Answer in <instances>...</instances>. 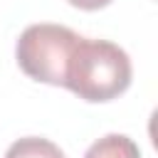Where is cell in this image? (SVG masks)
Masks as SVG:
<instances>
[{
	"label": "cell",
	"mask_w": 158,
	"mask_h": 158,
	"mask_svg": "<svg viewBox=\"0 0 158 158\" xmlns=\"http://www.w3.org/2000/svg\"><path fill=\"white\" fill-rule=\"evenodd\" d=\"M72 7H79V10H101L106 7L111 0H67Z\"/></svg>",
	"instance_id": "5b68a950"
},
{
	"label": "cell",
	"mask_w": 158,
	"mask_h": 158,
	"mask_svg": "<svg viewBox=\"0 0 158 158\" xmlns=\"http://www.w3.org/2000/svg\"><path fill=\"white\" fill-rule=\"evenodd\" d=\"M131 59L118 44L79 37L67 67L64 86L84 101L101 104L121 96L131 84Z\"/></svg>",
	"instance_id": "6da1fadb"
},
{
	"label": "cell",
	"mask_w": 158,
	"mask_h": 158,
	"mask_svg": "<svg viewBox=\"0 0 158 158\" xmlns=\"http://www.w3.org/2000/svg\"><path fill=\"white\" fill-rule=\"evenodd\" d=\"M84 158H141V151L133 143V138L123 133H109L94 141L84 153Z\"/></svg>",
	"instance_id": "3957f363"
},
{
	"label": "cell",
	"mask_w": 158,
	"mask_h": 158,
	"mask_svg": "<svg viewBox=\"0 0 158 158\" xmlns=\"http://www.w3.org/2000/svg\"><path fill=\"white\" fill-rule=\"evenodd\" d=\"M5 158H67L57 143L40 136H25L10 143Z\"/></svg>",
	"instance_id": "277c9868"
},
{
	"label": "cell",
	"mask_w": 158,
	"mask_h": 158,
	"mask_svg": "<svg viewBox=\"0 0 158 158\" xmlns=\"http://www.w3.org/2000/svg\"><path fill=\"white\" fill-rule=\"evenodd\" d=\"M77 42L79 35L74 30L52 22H37L22 30L15 44V59L30 79L64 86L67 67Z\"/></svg>",
	"instance_id": "7a4b0ae2"
}]
</instances>
